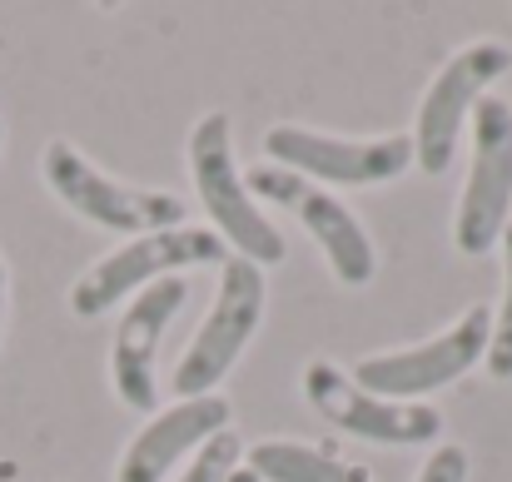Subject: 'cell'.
I'll use <instances>...</instances> for the list:
<instances>
[{
	"label": "cell",
	"mask_w": 512,
	"mask_h": 482,
	"mask_svg": "<svg viewBox=\"0 0 512 482\" xmlns=\"http://www.w3.org/2000/svg\"><path fill=\"white\" fill-rule=\"evenodd\" d=\"M413 482H468V453L458 443H443L428 453V463L418 468Z\"/></svg>",
	"instance_id": "2e32d148"
},
{
	"label": "cell",
	"mask_w": 512,
	"mask_h": 482,
	"mask_svg": "<svg viewBox=\"0 0 512 482\" xmlns=\"http://www.w3.org/2000/svg\"><path fill=\"white\" fill-rule=\"evenodd\" d=\"M512 50L498 40H473L463 45L443 70L438 80L428 85L423 105H418V125H413V164H423V174H443L453 155H458V135H463V120L468 110L483 100V90L508 75Z\"/></svg>",
	"instance_id": "52a82bcc"
},
{
	"label": "cell",
	"mask_w": 512,
	"mask_h": 482,
	"mask_svg": "<svg viewBox=\"0 0 512 482\" xmlns=\"http://www.w3.org/2000/svg\"><path fill=\"white\" fill-rule=\"evenodd\" d=\"M229 482H259V478H254V473H249V468H244V473H239V468H234V473H229Z\"/></svg>",
	"instance_id": "ac0fdd59"
},
{
	"label": "cell",
	"mask_w": 512,
	"mask_h": 482,
	"mask_svg": "<svg viewBox=\"0 0 512 482\" xmlns=\"http://www.w3.org/2000/svg\"><path fill=\"white\" fill-rule=\"evenodd\" d=\"M512 209V110L508 100H478L473 105V169L458 194L453 214V244L463 254H488Z\"/></svg>",
	"instance_id": "8992f818"
},
{
	"label": "cell",
	"mask_w": 512,
	"mask_h": 482,
	"mask_svg": "<svg viewBox=\"0 0 512 482\" xmlns=\"http://www.w3.org/2000/svg\"><path fill=\"white\" fill-rule=\"evenodd\" d=\"M304 398L319 408L324 423H334L353 438L368 443H393V448H418L443 433V413L428 403H388L368 388H358L334 363H309L304 368Z\"/></svg>",
	"instance_id": "9c48e42d"
},
{
	"label": "cell",
	"mask_w": 512,
	"mask_h": 482,
	"mask_svg": "<svg viewBox=\"0 0 512 482\" xmlns=\"http://www.w3.org/2000/svg\"><path fill=\"white\" fill-rule=\"evenodd\" d=\"M189 299V284L170 274V279H155L140 289V299L125 309V319L115 328V348H110V383L120 393L125 408L135 413H155V353H160V338L170 319L179 314V304Z\"/></svg>",
	"instance_id": "8fae6325"
},
{
	"label": "cell",
	"mask_w": 512,
	"mask_h": 482,
	"mask_svg": "<svg viewBox=\"0 0 512 482\" xmlns=\"http://www.w3.org/2000/svg\"><path fill=\"white\" fill-rule=\"evenodd\" d=\"M269 164L294 169L304 179L329 184H388L413 164V135H383V140H339L299 125H274L264 135Z\"/></svg>",
	"instance_id": "30bf717a"
},
{
	"label": "cell",
	"mask_w": 512,
	"mask_h": 482,
	"mask_svg": "<svg viewBox=\"0 0 512 482\" xmlns=\"http://www.w3.org/2000/svg\"><path fill=\"white\" fill-rule=\"evenodd\" d=\"M264 319V269L229 254L219 264V294L214 309L199 328V338L189 343V353L174 368V393L179 398H204L214 393V383L239 363L244 343L254 338V328Z\"/></svg>",
	"instance_id": "277c9868"
},
{
	"label": "cell",
	"mask_w": 512,
	"mask_h": 482,
	"mask_svg": "<svg viewBox=\"0 0 512 482\" xmlns=\"http://www.w3.org/2000/svg\"><path fill=\"white\" fill-rule=\"evenodd\" d=\"M229 259V244L214 234V229H160V234H140L130 239L125 249L105 254L100 264H90L75 289H70V309L80 319H95L105 314L110 304H120L130 289H145L155 279H170L179 269H194V264H224Z\"/></svg>",
	"instance_id": "3957f363"
},
{
	"label": "cell",
	"mask_w": 512,
	"mask_h": 482,
	"mask_svg": "<svg viewBox=\"0 0 512 482\" xmlns=\"http://www.w3.org/2000/svg\"><path fill=\"white\" fill-rule=\"evenodd\" d=\"M189 174H194V189H199V204L209 209V219L219 224V239L249 259V264H279L289 249H284V234L264 219V209L254 204L244 174L234 169V145H229V115L224 110H209L194 130H189Z\"/></svg>",
	"instance_id": "6da1fadb"
},
{
	"label": "cell",
	"mask_w": 512,
	"mask_h": 482,
	"mask_svg": "<svg viewBox=\"0 0 512 482\" xmlns=\"http://www.w3.org/2000/svg\"><path fill=\"white\" fill-rule=\"evenodd\" d=\"M229 428V398H219V393H204V398H179L174 408L165 413H155L140 433H135V443L125 448V458H120V473L115 482H165L174 473V463L194 448H204L214 433H224Z\"/></svg>",
	"instance_id": "7c38bea8"
},
{
	"label": "cell",
	"mask_w": 512,
	"mask_h": 482,
	"mask_svg": "<svg viewBox=\"0 0 512 482\" xmlns=\"http://www.w3.org/2000/svg\"><path fill=\"white\" fill-rule=\"evenodd\" d=\"M0 140H5V125H0Z\"/></svg>",
	"instance_id": "d6986e66"
},
{
	"label": "cell",
	"mask_w": 512,
	"mask_h": 482,
	"mask_svg": "<svg viewBox=\"0 0 512 482\" xmlns=\"http://www.w3.org/2000/svg\"><path fill=\"white\" fill-rule=\"evenodd\" d=\"M239 438H234V428H224V433H214L199 453H194V463L179 473L174 482H229V473L239 468Z\"/></svg>",
	"instance_id": "9a60e30c"
},
{
	"label": "cell",
	"mask_w": 512,
	"mask_h": 482,
	"mask_svg": "<svg viewBox=\"0 0 512 482\" xmlns=\"http://www.w3.org/2000/svg\"><path fill=\"white\" fill-rule=\"evenodd\" d=\"M0 328H5V259H0Z\"/></svg>",
	"instance_id": "e0dca14e"
},
{
	"label": "cell",
	"mask_w": 512,
	"mask_h": 482,
	"mask_svg": "<svg viewBox=\"0 0 512 482\" xmlns=\"http://www.w3.org/2000/svg\"><path fill=\"white\" fill-rule=\"evenodd\" d=\"M40 174H45L50 194H55L70 214H80V219H90V224H100V229H115V234H135V239H140V234L179 229V224L189 219L184 199L160 194V189H130V184L100 174L95 164L85 160L75 145H65V140H50V145H45Z\"/></svg>",
	"instance_id": "7a4b0ae2"
},
{
	"label": "cell",
	"mask_w": 512,
	"mask_h": 482,
	"mask_svg": "<svg viewBox=\"0 0 512 482\" xmlns=\"http://www.w3.org/2000/svg\"><path fill=\"white\" fill-rule=\"evenodd\" d=\"M244 184H249V194H259V199L289 209V214L314 234V244L324 249V259H329V269H334L339 284L358 289V284L373 279V244H368L363 224L348 214V204H339L329 189H319V184H309L304 174L279 169V164H269V160L259 164V169H249Z\"/></svg>",
	"instance_id": "ba28073f"
},
{
	"label": "cell",
	"mask_w": 512,
	"mask_h": 482,
	"mask_svg": "<svg viewBox=\"0 0 512 482\" xmlns=\"http://www.w3.org/2000/svg\"><path fill=\"white\" fill-rule=\"evenodd\" d=\"M488 343H493V309L473 304L463 319L453 323L448 333H438L433 343L363 358L353 368V383L378 393V398H388V403H413V398H423L433 388L458 383L478 358H488Z\"/></svg>",
	"instance_id": "5b68a950"
},
{
	"label": "cell",
	"mask_w": 512,
	"mask_h": 482,
	"mask_svg": "<svg viewBox=\"0 0 512 482\" xmlns=\"http://www.w3.org/2000/svg\"><path fill=\"white\" fill-rule=\"evenodd\" d=\"M503 264H508V289H503V309L493 314V343H488V373L498 383L512 378V224L503 229Z\"/></svg>",
	"instance_id": "5bb4252c"
},
{
	"label": "cell",
	"mask_w": 512,
	"mask_h": 482,
	"mask_svg": "<svg viewBox=\"0 0 512 482\" xmlns=\"http://www.w3.org/2000/svg\"><path fill=\"white\" fill-rule=\"evenodd\" d=\"M244 468H249L259 482H373V478H368V468L343 463V458H334L329 448H314V443H289V438L254 443Z\"/></svg>",
	"instance_id": "4fadbf2b"
}]
</instances>
